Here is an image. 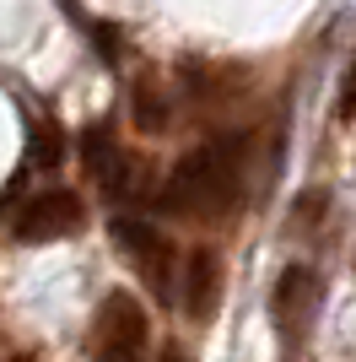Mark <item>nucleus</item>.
I'll use <instances>...</instances> for the list:
<instances>
[{
  "label": "nucleus",
  "instance_id": "obj_3",
  "mask_svg": "<svg viewBox=\"0 0 356 362\" xmlns=\"http://www.w3.org/2000/svg\"><path fill=\"white\" fill-rule=\"evenodd\" d=\"M151 351V314L135 292H108L92 314L87 357L92 362H146Z\"/></svg>",
  "mask_w": 356,
  "mask_h": 362
},
{
  "label": "nucleus",
  "instance_id": "obj_4",
  "mask_svg": "<svg viewBox=\"0 0 356 362\" xmlns=\"http://www.w3.org/2000/svg\"><path fill=\"white\" fill-rule=\"evenodd\" d=\"M81 163H87L92 184L103 189L114 206H124V200H141L146 195V173H141V157L135 151H124L108 130H87L81 136Z\"/></svg>",
  "mask_w": 356,
  "mask_h": 362
},
{
  "label": "nucleus",
  "instance_id": "obj_1",
  "mask_svg": "<svg viewBox=\"0 0 356 362\" xmlns=\"http://www.w3.org/2000/svg\"><path fill=\"white\" fill-rule=\"evenodd\" d=\"M243 173H249V141L210 136L167 168V179L157 184V206L184 222H222L243 200Z\"/></svg>",
  "mask_w": 356,
  "mask_h": 362
},
{
  "label": "nucleus",
  "instance_id": "obj_7",
  "mask_svg": "<svg viewBox=\"0 0 356 362\" xmlns=\"http://www.w3.org/2000/svg\"><path fill=\"white\" fill-rule=\"evenodd\" d=\"M308 303H313V271L308 265H286V271L275 276V287H270V319H275L281 341H297V335H302Z\"/></svg>",
  "mask_w": 356,
  "mask_h": 362
},
{
  "label": "nucleus",
  "instance_id": "obj_5",
  "mask_svg": "<svg viewBox=\"0 0 356 362\" xmlns=\"http://www.w3.org/2000/svg\"><path fill=\"white\" fill-rule=\"evenodd\" d=\"M81 227H87V206H81L76 189H38V195L22 200L11 233L22 243H59L71 233H81Z\"/></svg>",
  "mask_w": 356,
  "mask_h": 362
},
{
  "label": "nucleus",
  "instance_id": "obj_6",
  "mask_svg": "<svg viewBox=\"0 0 356 362\" xmlns=\"http://www.w3.org/2000/svg\"><path fill=\"white\" fill-rule=\"evenodd\" d=\"M222 255L216 249H189V259H184V276H178V308L194 319V325H206L210 314H216V303H222Z\"/></svg>",
  "mask_w": 356,
  "mask_h": 362
},
{
  "label": "nucleus",
  "instance_id": "obj_2",
  "mask_svg": "<svg viewBox=\"0 0 356 362\" xmlns=\"http://www.w3.org/2000/svg\"><path fill=\"white\" fill-rule=\"evenodd\" d=\"M114 249H119V259L141 276V287L157 303H178L184 259H178V243L167 238L157 222H146V216H114Z\"/></svg>",
  "mask_w": 356,
  "mask_h": 362
},
{
  "label": "nucleus",
  "instance_id": "obj_10",
  "mask_svg": "<svg viewBox=\"0 0 356 362\" xmlns=\"http://www.w3.org/2000/svg\"><path fill=\"white\" fill-rule=\"evenodd\" d=\"M157 362H189V351H184V346H162V351H157Z\"/></svg>",
  "mask_w": 356,
  "mask_h": 362
},
{
  "label": "nucleus",
  "instance_id": "obj_8",
  "mask_svg": "<svg viewBox=\"0 0 356 362\" xmlns=\"http://www.w3.org/2000/svg\"><path fill=\"white\" fill-rule=\"evenodd\" d=\"M130 119H135V130H146V136H162L167 124H173V98H167L151 76L135 81V92H130Z\"/></svg>",
  "mask_w": 356,
  "mask_h": 362
},
{
  "label": "nucleus",
  "instance_id": "obj_9",
  "mask_svg": "<svg viewBox=\"0 0 356 362\" xmlns=\"http://www.w3.org/2000/svg\"><path fill=\"white\" fill-rule=\"evenodd\" d=\"M351 108H356V65H351V76H345V87H340V119H351Z\"/></svg>",
  "mask_w": 356,
  "mask_h": 362
}]
</instances>
